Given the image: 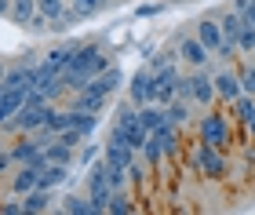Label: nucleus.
Returning <instances> with one entry per match:
<instances>
[{
    "instance_id": "obj_21",
    "label": "nucleus",
    "mask_w": 255,
    "mask_h": 215,
    "mask_svg": "<svg viewBox=\"0 0 255 215\" xmlns=\"http://www.w3.org/2000/svg\"><path fill=\"white\" fill-rule=\"evenodd\" d=\"M106 212H110V215H128V212H135L131 197H128V190H113V194H110V205H106Z\"/></svg>"
},
{
    "instance_id": "obj_39",
    "label": "nucleus",
    "mask_w": 255,
    "mask_h": 215,
    "mask_svg": "<svg viewBox=\"0 0 255 215\" xmlns=\"http://www.w3.org/2000/svg\"><path fill=\"white\" fill-rule=\"evenodd\" d=\"M4 73H7V66H4V62H0V84H4Z\"/></svg>"
},
{
    "instance_id": "obj_31",
    "label": "nucleus",
    "mask_w": 255,
    "mask_h": 215,
    "mask_svg": "<svg viewBox=\"0 0 255 215\" xmlns=\"http://www.w3.org/2000/svg\"><path fill=\"white\" fill-rule=\"evenodd\" d=\"M26 29H33V33H44V29H51V18H48V15H40V11H37V15L29 18V26H26Z\"/></svg>"
},
{
    "instance_id": "obj_38",
    "label": "nucleus",
    "mask_w": 255,
    "mask_h": 215,
    "mask_svg": "<svg viewBox=\"0 0 255 215\" xmlns=\"http://www.w3.org/2000/svg\"><path fill=\"white\" fill-rule=\"evenodd\" d=\"M4 15H11V0H0V18Z\"/></svg>"
},
{
    "instance_id": "obj_15",
    "label": "nucleus",
    "mask_w": 255,
    "mask_h": 215,
    "mask_svg": "<svg viewBox=\"0 0 255 215\" xmlns=\"http://www.w3.org/2000/svg\"><path fill=\"white\" fill-rule=\"evenodd\" d=\"M22 208H26V215H37V212H48L51 208V190H29V194H22Z\"/></svg>"
},
{
    "instance_id": "obj_40",
    "label": "nucleus",
    "mask_w": 255,
    "mask_h": 215,
    "mask_svg": "<svg viewBox=\"0 0 255 215\" xmlns=\"http://www.w3.org/2000/svg\"><path fill=\"white\" fill-rule=\"evenodd\" d=\"M248 128H252V135H255V117H252V120H248Z\"/></svg>"
},
{
    "instance_id": "obj_28",
    "label": "nucleus",
    "mask_w": 255,
    "mask_h": 215,
    "mask_svg": "<svg viewBox=\"0 0 255 215\" xmlns=\"http://www.w3.org/2000/svg\"><path fill=\"white\" fill-rule=\"evenodd\" d=\"M175 99H186V103H193V77H179V84H175Z\"/></svg>"
},
{
    "instance_id": "obj_5",
    "label": "nucleus",
    "mask_w": 255,
    "mask_h": 215,
    "mask_svg": "<svg viewBox=\"0 0 255 215\" xmlns=\"http://www.w3.org/2000/svg\"><path fill=\"white\" fill-rule=\"evenodd\" d=\"M197 168H201L208 179H223L226 175V157H223V150L201 139V146H197Z\"/></svg>"
},
{
    "instance_id": "obj_37",
    "label": "nucleus",
    "mask_w": 255,
    "mask_h": 215,
    "mask_svg": "<svg viewBox=\"0 0 255 215\" xmlns=\"http://www.w3.org/2000/svg\"><path fill=\"white\" fill-rule=\"evenodd\" d=\"M234 11H237V15H245V11H248V0H234Z\"/></svg>"
},
{
    "instance_id": "obj_12",
    "label": "nucleus",
    "mask_w": 255,
    "mask_h": 215,
    "mask_svg": "<svg viewBox=\"0 0 255 215\" xmlns=\"http://www.w3.org/2000/svg\"><path fill=\"white\" fill-rule=\"evenodd\" d=\"M29 92H18V88H0V128H4V120H11L15 113L22 109Z\"/></svg>"
},
{
    "instance_id": "obj_36",
    "label": "nucleus",
    "mask_w": 255,
    "mask_h": 215,
    "mask_svg": "<svg viewBox=\"0 0 255 215\" xmlns=\"http://www.w3.org/2000/svg\"><path fill=\"white\" fill-rule=\"evenodd\" d=\"M245 18H248L252 26H255V0H248V11H245Z\"/></svg>"
},
{
    "instance_id": "obj_18",
    "label": "nucleus",
    "mask_w": 255,
    "mask_h": 215,
    "mask_svg": "<svg viewBox=\"0 0 255 215\" xmlns=\"http://www.w3.org/2000/svg\"><path fill=\"white\" fill-rule=\"evenodd\" d=\"M44 157H48V164H69V168H73V161H77V150L55 139V142L48 146V150H44Z\"/></svg>"
},
{
    "instance_id": "obj_19",
    "label": "nucleus",
    "mask_w": 255,
    "mask_h": 215,
    "mask_svg": "<svg viewBox=\"0 0 255 215\" xmlns=\"http://www.w3.org/2000/svg\"><path fill=\"white\" fill-rule=\"evenodd\" d=\"M102 150H106V146H95V142L84 139V142L77 146V161H73V164H77V168H91L95 161H102Z\"/></svg>"
},
{
    "instance_id": "obj_35",
    "label": "nucleus",
    "mask_w": 255,
    "mask_h": 215,
    "mask_svg": "<svg viewBox=\"0 0 255 215\" xmlns=\"http://www.w3.org/2000/svg\"><path fill=\"white\" fill-rule=\"evenodd\" d=\"M11 164H15L11 150H0V175H4V172H11Z\"/></svg>"
},
{
    "instance_id": "obj_26",
    "label": "nucleus",
    "mask_w": 255,
    "mask_h": 215,
    "mask_svg": "<svg viewBox=\"0 0 255 215\" xmlns=\"http://www.w3.org/2000/svg\"><path fill=\"white\" fill-rule=\"evenodd\" d=\"M66 7H69V0H37V11H40V15H48L51 22L59 18Z\"/></svg>"
},
{
    "instance_id": "obj_29",
    "label": "nucleus",
    "mask_w": 255,
    "mask_h": 215,
    "mask_svg": "<svg viewBox=\"0 0 255 215\" xmlns=\"http://www.w3.org/2000/svg\"><path fill=\"white\" fill-rule=\"evenodd\" d=\"M59 142H66V146H73V150H77V146L84 142V135H80L77 128H62L59 131Z\"/></svg>"
},
{
    "instance_id": "obj_14",
    "label": "nucleus",
    "mask_w": 255,
    "mask_h": 215,
    "mask_svg": "<svg viewBox=\"0 0 255 215\" xmlns=\"http://www.w3.org/2000/svg\"><path fill=\"white\" fill-rule=\"evenodd\" d=\"M197 37H201V44H204V48L208 51H219V44H223V26H219V18H201V22H197Z\"/></svg>"
},
{
    "instance_id": "obj_13",
    "label": "nucleus",
    "mask_w": 255,
    "mask_h": 215,
    "mask_svg": "<svg viewBox=\"0 0 255 215\" xmlns=\"http://www.w3.org/2000/svg\"><path fill=\"white\" fill-rule=\"evenodd\" d=\"M11 157H15V164H33V161H40V164H48V157H44V150L37 146V139H22V142H15L11 146Z\"/></svg>"
},
{
    "instance_id": "obj_42",
    "label": "nucleus",
    "mask_w": 255,
    "mask_h": 215,
    "mask_svg": "<svg viewBox=\"0 0 255 215\" xmlns=\"http://www.w3.org/2000/svg\"><path fill=\"white\" fill-rule=\"evenodd\" d=\"M0 150H4V146H0Z\"/></svg>"
},
{
    "instance_id": "obj_9",
    "label": "nucleus",
    "mask_w": 255,
    "mask_h": 215,
    "mask_svg": "<svg viewBox=\"0 0 255 215\" xmlns=\"http://www.w3.org/2000/svg\"><path fill=\"white\" fill-rule=\"evenodd\" d=\"M135 153L138 150H131V146H128L124 139H113L110 135V142H106V150H102V161H106L110 168H131V161H135Z\"/></svg>"
},
{
    "instance_id": "obj_10",
    "label": "nucleus",
    "mask_w": 255,
    "mask_h": 215,
    "mask_svg": "<svg viewBox=\"0 0 255 215\" xmlns=\"http://www.w3.org/2000/svg\"><path fill=\"white\" fill-rule=\"evenodd\" d=\"M219 99V92H215V77H212V70H204L201 73H193V103L197 106H212Z\"/></svg>"
},
{
    "instance_id": "obj_23",
    "label": "nucleus",
    "mask_w": 255,
    "mask_h": 215,
    "mask_svg": "<svg viewBox=\"0 0 255 215\" xmlns=\"http://www.w3.org/2000/svg\"><path fill=\"white\" fill-rule=\"evenodd\" d=\"M164 113H168V120L175 124V128H182V124L190 120V103H186V99H175V103L164 106Z\"/></svg>"
},
{
    "instance_id": "obj_11",
    "label": "nucleus",
    "mask_w": 255,
    "mask_h": 215,
    "mask_svg": "<svg viewBox=\"0 0 255 215\" xmlns=\"http://www.w3.org/2000/svg\"><path fill=\"white\" fill-rule=\"evenodd\" d=\"M215 77V92L226 99V103H234L237 95H245V84H241V73L234 70H223V73H212Z\"/></svg>"
},
{
    "instance_id": "obj_27",
    "label": "nucleus",
    "mask_w": 255,
    "mask_h": 215,
    "mask_svg": "<svg viewBox=\"0 0 255 215\" xmlns=\"http://www.w3.org/2000/svg\"><path fill=\"white\" fill-rule=\"evenodd\" d=\"M69 7H73L80 18H91V15L102 7V0H69Z\"/></svg>"
},
{
    "instance_id": "obj_4",
    "label": "nucleus",
    "mask_w": 255,
    "mask_h": 215,
    "mask_svg": "<svg viewBox=\"0 0 255 215\" xmlns=\"http://www.w3.org/2000/svg\"><path fill=\"white\" fill-rule=\"evenodd\" d=\"M201 139L219 146V150H226V146H230V124H226L223 113H215L212 106H208V113L201 117Z\"/></svg>"
},
{
    "instance_id": "obj_6",
    "label": "nucleus",
    "mask_w": 255,
    "mask_h": 215,
    "mask_svg": "<svg viewBox=\"0 0 255 215\" xmlns=\"http://www.w3.org/2000/svg\"><path fill=\"white\" fill-rule=\"evenodd\" d=\"M33 81H37V62H15V66H7V73H4V84L0 88H18V92H33Z\"/></svg>"
},
{
    "instance_id": "obj_8",
    "label": "nucleus",
    "mask_w": 255,
    "mask_h": 215,
    "mask_svg": "<svg viewBox=\"0 0 255 215\" xmlns=\"http://www.w3.org/2000/svg\"><path fill=\"white\" fill-rule=\"evenodd\" d=\"M179 59H186L190 66L204 70V66L212 62L215 55H212V51H208L204 44H201V37H197V33H190V37H182V40H179Z\"/></svg>"
},
{
    "instance_id": "obj_41",
    "label": "nucleus",
    "mask_w": 255,
    "mask_h": 215,
    "mask_svg": "<svg viewBox=\"0 0 255 215\" xmlns=\"http://www.w3.org/2000/svg\"><path fill=\"white\" fill-rule=\"evenodd\" d=\"M102 4H113V0H102Z\"/></svg>"
},
{
    "instance_id": "obj_3",
    "label": "nucleus",
    "mask_w": 255,
    "mask_h": 215,
    "mask_svg": "<svg viewBox=\"0 0 255 215\" xmlns=\"http://www.w3.org/2000/svg\"><path fill=\"white\" fill-rule=\"evenodd\" d=\"M128 103L131 106L157 103V77H153V70H138L131 77V84H128Z\"/></svg>"
},
{
    "instance_id": "obj_30",
    "label": "nucleus",
    "mask_w": 255,
    "mask_h": 215,
    "mask_svg": "<svg viewBox=\"0 0 255 215\" xmlns=\"http://www.w3.org/2000/svg\"><path fill=\"white\" fill-rule=\"evenodd\" d=\"M241 84H245V95H255V66L241 70Z\"/></svg>"
},
{
    "instance_id": "obj_1",
    "label": "nucleus",
    "mask_w": 255,
    "mask_h": 215,
    "mask_svg": "<svg viewBox=\"0 0 255 215\" xmlns=\"http://www.w3.org/2000/svg\"><path fill=\"white\" fill-rule=\"evenodd\" d=\"M113 139H124L131 150H138L142 153V146H146V139H149V128L142 120H138V106H121V113H117V124H113Z\"/></svg>"
},
{
    "instance_id": "obj_34",
    "label": "nucleus",
    "mask_w": 255,
    "mask_h": 215,
    "mask_svg": "<svg viewBox=\"0 0 255 215\" xmlns=\"http://www.w3.org/2000/svg\"><path fill=\"white\" fill-rule=\"evenodd\" d=\"M138 18H149V15H160V4H138V11H135Z\"/></svg>"
},
{
    "instance_id": "obj_22",
    "label": "nucleus",
    "mask_w": 255,
    "mask_h": 215,
    "mask_svg": "<svg viewBox=\"0 0 255 215\" xmlns=\"http://www.w3.org/2000/svg\"><path fill=\"white\" fill-rule=\"evenodd\" d=\"M142 157H146V164H149V172H157L160 161H164V150H160V139L157 135H149L146 146H142Z\"/></svg>"
},
{
    "instance_id": "obj_25",
    "label": "nucleus",
    "mask_w": 255,
    "mask_h": 215,
    "mask_svg": "<svg viewBox=\"0 0 255 215\" xmlns=\"http://www.w3.org/2000/svg\"><path fill=\"white\" fill-rule=\"evenodd\" d=\"M237 48L245 55H255V26L248 18H245V26H241V33H237Z\"/></svg>"
},
{
    "instance_id": "obj_33",
    "label": "nucleus",
    "mask_w": 255,
    "mask_h": 215,
    "mask_svg": "<svg viewBox=\"0 0 255 215\" xmlns=\"http://www.w3.org/2000/svg\"><path fill=\"white\" fill-rule=\"evenodd\" d=\"M0 212H4V215H26V208H22V197H18V201H4V205H0Z\"/></svg>"
},
{
    "instance_id": "obj_32",
    "label": "nucleus",
    "mask_w": 255,
    "mask_h": 215,
    "mask_svg": "<svg viewBox=\"0 0 255 215\" xmlns=\"http://www.w3.org/2000/svg\"><path fill=\"white\" fill-rule=\"evenodd\" d=\"M128 179H131V183H142V179H146V164H142V161H131V168H128Z\"/></svg>"
},
{
    "instance_id": "obj_17",
    "label": "nucleus",
    "mask_w": 255,
    "mask_h": 215,
    "mask_svg": "<svg viewBox=\"0 0 255 215\" xmlns=\"http://www.w3.org/2000/svg\"><path fill=\"white\" fill-rule=\"evenodd\" d=\"M91 81H95V88H102L106 95H113V92H121V84H124V70H121V66H110L106 73L91 77Z\"/></svg>"
},
{
    "instance_id": "obj_16",
    "label": "nucleus",
    "mask_w": 255,
    "mask_h": 215,
    "mask_svg": "<svg viewBox=\"0 0 255 215\" xmlns=\"http://www.w3.org/2000/svg\"><path fill=\"white\" fill-rule=\"evenodd\" d=\"M66 179H69V164H48V168L40 172V183H37V186H44V190H59Z\"/></svg>"
},
{
    "instance_id": "obj_7",
    "label": "nucleus",
    "mask_w": 255,
    "mask_h": 215,
    "mask_svg": "<svg viewBox=\"0 0 255 215\" xmlns=\"http://www.w3.org/2000/svg\"><path fill=\"white\" fill-rule=\"evenodd\" d=\"M44 168H48V164H40V161H33V164H18V172L11 175V194L22 197V194H29V190H37Z\"/></svg>"
},
{
    "instance_id": "obj_2",
    "label": "nucleus",
    "mask_w": 255,
    "mask_h": 215,
    "mask_svg": "<svg viewBox=\"0 0 255 215\" xmlns=\"http://www.w3.org/2000/svg\"><path fill=\"white\" fill-rule=\"evenodd\" d=\"M69 66H73V70H80V73H88V77H99V73H106L113 62H110V55L102 51V48H95V44H80Z\"/></svg>"
},
{
    "instance_id": "obj_24",
    "label": "nucleus",
    "mask_w": 255,
    "mask_h": 215,
    "mask_svg": "<svg viewBox=\"0 0 255 215\" xmlns=\"http://www.w3.org/2000/svg\"><path fill=\"white\" fill-rule=\"evenodd\" d=\"M62 212H73V215H95L91 212V197H62Z\"/></svg>"
},
{
    "instance_id": "obj_20",
    "label": "nucleus",
    "mask_w": 255,
    "mask_h": 215,
    "mask_svg": "<svg viewBox=\"0 0 255 215\" xmlns=\"http://www.w3.org/2000/svg\"><path fill=\"white\" fill-rule=\"evenodd\" d=\"M69 113H73V128L84 135V139H91L95 128H99V113H84V109H69Z\"/></svg>"
}]
</instances>
